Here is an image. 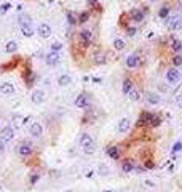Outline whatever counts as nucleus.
<instances>
[{"label":"nucleus","mask_w":182,"mask_h":192,"mask_svg":"<svg viewBox=\"0 0 182 192\" xmlns=\"http://www.w3.org/2000/svg\"><path fill=\"white\" fill-rule=\"evenodd\" d=\"M78 144H80V147L83 149V152L88 154V155H91V154L96 152V144H94V141L91 139V136H90L88 133H83L82 134L80 139H78Z\"/></svg>","instance_id":"obj_1"},{"label":"nucleus","mask_w":182,"mask_h":192,"mask_svg":"<svg viewBox=\"0 0 182 192\" xmlns=\"http://www.w3.org/2000/svg\"><path fill=\"white\" fill-rule=\"evenodd\" d=\"M180 80V72L176 69V67H171V69L166 72V82L169 85H177Z\"/></svg>","instance_id":"obj_2"},{"label":"nucleus","mask_w":182,"mask_h":192,"mask_svg":"<svg viewBox=\"0 0 182 192\" xmlns=\"http://www.w3.org/2000/svg\"><path fill=\"white\" fill-rule=\"evenodd\" d=\"M18 154L21 157H31L34 154V147L29 142H23V144H19V146H18Z\"/></svg>","instance_id":"obj_3"},{"label":"nucleus","mask_w":182,"mask_h":192,"mask_svg":"<svg viewBox=\"0 0 182 192\" xmlns=\"http://www.w3.org/2000/svg\"><path fill=\"white\" fill-rule=\"evenodd\" d=\"M128 15H129V18H131V21H134V23H142V21H144V16H146V11H144V10L133 8Z\"/></svg>","instance_id":"obj_4"},{"label":"nucleus","mask_w":182,"mask_h":192,"mask_svg":"<svg viewBox=\"0 0 182 192\" xmlns=\"http://www.w3.org/2000/svg\"><path fill=\"white\" fill-rule=\"evenodd\" d=\"M90 43H91V31L83 29V31H80V45L82 48H86L90 46Z\"/></svg>","instance_id":"obj_5"},{"label":"nucleus","mask_w":182,"mask_h":192,"mask_svg":"<svg viewBox=\"0 0 182 192\" xmlns=\"http://www.w3.org/2000/svg\"><path fill=\"white\" fill-rule=\"evenodd\" d=\"M29 133H31L32 138H40L43 134V127L38 122H34L31 127H29Z\"/></svg>","instance_id":"obj_6"},{"label":"nucleus","mask_w":182,"mask_h":192,"mask_svg":"<svg viewBox=\"0 0 182 192\" xmlns=\"http://www.w3.org/2000/svg\"><path fill=\"white\" fill-rule=\"evenodd\" d=\"M168 26L171 31H179V29H182V16H172L169 18V21H168Z\"/></svg>","instance_id":"obj_7"},{"label":"nucleus","mask_w":182,"mask_h":192,"mask_svg":"<svg viewBox=\"0 0 182 192\" xmlns=\"http://www.w3.org/2000/svg\"><path fill=\"white\" fill-rule=\"evenodd\" d=\"M152 112H147V111H144L141 115H139V119H138V127H147V125L150 123L152 120Z\"/></svg>","instance_id":"obj_8"},{"label":"nucleus","mask_w":182,"mask_h":192,"mask_svg":"<svg viewBox=\"0 0 182 192\" xmlns=\"http://www.w3.org/2000/svg\"><path fill=\"white\" fill-rule=\"evenodd\" d=\"M37 32H38V35H40L42 38H46V37H50V35H51V27H50V24L42 23V24H38Z\"/></svg>","instance_id":"obj_9"},{"label":"nucleus","mask_w":182,"mask_h":192,"mask_svg":"<svg viewBox=\"0 0 182 192\" xmlns=\"http://www.w3.org/2000/svg\"><path fill=\"white\" fill-rule=\"evenodd\" d=\"M31 101L34 104H42L45 101V91L43 90H34L31 94Z\"/></svg>","instance_id":"obj_10"},{"label":"nucleus","mask_w":182,"mask_h":192,"mask_svg":"<svg viewBox=\"0 0 182 192\" xmlns=\"http://www.w3.org/2000/svg\"><path fill=\"white\" fill-rule=\"evenodd\" d=\"M2 139L3 142H8V141H11V139H15V130H13V127H5V128H2Z\"/></svg>","instance_id":"obj_11"},{"label":"nucleus","mask_w":182,"mask_h":192,"mask_svg":"<svg viewBox=\"0 0 182 192\" xmlns=\"http://www.w3.org/2000/svg\"><path fill=\"white\" fill-rule=\"evenodd\" d=\"M75 106H77L78 109H86V107H88V94H86V93H82V94L77 96Z\"/></svg>","instance_id":"obj_12"},{"label":"nucleus","mask_w":182,"mask_h":192,"mask_svg":"<svg viewBox=\"0 0 182 192\" xmlns=\"http://www.w3.org/2000/svg\"><path fill=\"white\" fill-rule=\"evenodd\" d=\"M139 64H141V59L138 55H129L126 58V66L129 69H136V67H139Z\"/></svg>","instance_id":"obj_13"},{"label":"nucleus","mask_w":182,"mask_h":192,"mask_svg":"<svg viewBox=\"0 0 182 192\" xmlns=\"http://www.w3.org/2000/svg\"><path fill=\"white\" fill-rule=\"evenodd\" d=\"M105 154L113 159V160H118L120 159V147L118 146H107V149H105Z\"/></svg>","instance_id":"obj_14"},{"label":"nucleus","mask_w":182,"mask_h":192,"mask_svg":"<svg viewBox=\"0 0 182 192\" xmlns=\"http://www.w3.org/2000/svg\"><path fill=\"white\" fill-rule=\"evenodd\" d=\"M134 167H136V163H134V160H131V159H126V160L121 162V171H123V173H131V171H134Z\"/></svg>","instance_id":"obj_15"},{"label":"nucleus","mask_w":182,"mask_h":192,"mask_svg":"<svg viewBox=\"0 0 182 192\" xmlns=\"http://www.w3.org/2000/svg\"><path fill=\"white\" fill-rule=\"evenodd\" d=\"M45 63H46L48 66H56L57 63H59V55L54 53V51L48 53V55L45 56Z\"/></svg>","instance_id":"obj_16"},{"label":"nucleus","mask_w":182,"mask_h":192,"mask_svg":"<svg viewBox=\"0 0 182 192\" xmlns=\"http://www.w3.org/2000/svg\"><path fill=\"white\" fill-rule=\"evenodd\" d=\"M0 93L2 94H13L15 93V86L11 83H8V82H3V83H0Z\"/></svg>","instance_id":"obj_17"},{"label":"nucleus","mask_w":182,"mask_h":192,"mask_svg":"<svg viewBox=\"0 0 182 192\" xmlns=\"http://www.w3.org/2000/svg\"><path fill=\"white\" fill-rule=\"evenodd\" d=\"M129 128H131V120L129 119H121L118 122V131L120 133H126V131H129Z\"/></svg>","instance_id":"obj_18"},{"label":"nucleus","mask_w":182,"mask_h":192,"mask_svg":"<svg viewBox=\"0 0 182 192\" xmlns=\"http://www.w3.org/2000/svg\"><path fill=\"white\" fill-rule=\"evenodd\" d=\"M146 98H147V101H149L150 104H158V103L161 101V96H160L158 93H153V91H147V93H146Z\"/></svg>","instance_id":"obj_19"},{"label":"nucleus","mask_w":182,"mask_h":192,"mask_svg":"<svg viewBox=\"0 0 182 192\" xmlns=\"http://www.w3.org/2000/svg\"><path fill=\"white\" fill-rule=\"evenodd\" d=\"M24 80H26V85H27V86H31V85L34 83L35 75H34V72H32L31 69H27V71L24 72Z\"/></svg>","instance_id":"obj_20"},{"label":"nucleus","mask_w":182,"mask_h":192,"mask_svg":"<svg viewBox=\"0 0 182 192\" xmlns=\"http://www.w3.org/2000/svg\"><path fill=\"white\" fill-rule=\"evenodd\" d=\"M131 88H134V86H133V82H131L129 79H125L123 83H121V91H123L125 94H128V93L131 91Z\"/></svg>","instance_id":"obj_21"},{"label":"nucleus","mask_w":182,"mask_h":192,"mask_svg":"<svg viewBox=\"0 0 182 192\" xmlns=\"http://www.w3.org/2000/svg\"><path fill=\"white\" fill-rule=\"evenodd\" d=\"M72 83V79H70V75H61L59 79H57V85L59 86H67V85H70Z\"/></svg>","instance_id":"obj_22"},{"label":"nucleus","mask_w":182,"mask_h":192,"mask_svg":"<svg viewBox=\"0 0 182 192\" xmlns=\"http://www.w3.org/2000/svg\"><path fill=\"white\" fill-rule=\"evenodd\" d=\"M31 23H32V19H31V16L29 15H19V26H31Z\"/></svg>","instance_id":"obj_23"},{"label":"nucleus","mask_w":182,"mask_h":192,"mask_svg":"<svg viewBox=\"0 0 182 192\" xmlns=\"http://www.w3.org/2000/svg\"><path fill=\"white\" fill-rule=\"evenodd\" d=\"M161 122H163V120H161L160 115L153 114V115H152V120H150V123H149V125H150L152 128H157V127H160V125H161Z\"/></svg>","instance_id":"obj_24"},{"label":"nucleus","mask_w":182,"mask_h":192,"mask_svg":"<svg viewBox=\"0 0 182 192\" xmlns=\"http://www.w3.org/2000/svg\"><path fill=\"white\" fill-rule=\"evenodd\" d=\"M5 51H6V53H16V51H18V43L13 42V40L8 42V43L5 45Z\"/></svg>","instance_id":"obj_25"},{"label":"nucleus","mask_w":182,"mask_h":192,"mask_svg":"<svg viewBox=\"0 0 182 192\" xmlns=\"http://www.w3.org/2000/svg\"><path fill=\"white\" fill-rule=\"evenodd\" d=\"M98 173L101 176H107L109 173H110V168L105 165V163H99V167H98Z\"/></svg>","instance_id":"obj_26"},{"label":"nucleus","mask_w":182,"mask_h":192,"mask_svg":"<svg viewBox=\"0 0 182 192\" xmlns=\"http://www.w3.org/2000/svg\"><path fill=\"white\" fill-rule=\"evenodd\" d=\"M171 48H172V51H176V53L182 51V42L177 40V38H174V40L171 42Z\"/></svg>","instance_id":"obj_27"},{"label":"nucleus","mask_w":182,"mask_h":192,"mask_svg":"<svg viewBox=\"0 0 182 192\" xmlns=\"http://www.w3.org/2000/svg\"><path fill=\"white\" fill-rule=\"evenodd\" d=\"M18 63H19V59H18V58H15V59L10 63V64H5V66L0 67V72H5V71H8V69H13V67H16Z\"/></svg>","instance_id":"obj_28"},{"label":"nucleus","mask_w":182,"mask_h":192,"mask_svg":"<svg viewBox=\"0 0 182 192\" xmlns=\"http://www.w3.org/2000/svg\"><path fill=\"white\" fill-rule=\"evenodd\" d=\"M128 98H129L131 101H139V98H141V93H139L136 88H131V91L128 93Z\"/></svg>","instance_id":"obj_29"},{"label":"nucleus","mask_w":182,"mask_h":192,"mask_svg":"<svg viewBox=\"0 0 182 192\" xmlns=\"http://www.w3.org/2000/svg\"><path fill=\"white\" fill-rule=\"evenodd\" d=\"M125 46H126V43H125L123 38H115L113 40V48L115 50H123Z\"/></svg>","instance_id":"obj_30"},{"label":"nucleus","mask_w":182,"mask_h":192,"mask_svg":"<svg viewBox=\"0 0 182 192\" xmlns=\"http://www.w3.org/2000/svg\"><path fill=\"white\" fill-rule=\"evenodd\" d=\"M67 23H69L70 26H74V24H77V23H78V19H77L75 13H72V11H67Z\"/></svg>","instance_id":"obj_31"},{"label":"nucleus","mask_w":182,"mask_h":192,"mask_svg":"<svg viewBox=\"0 0 182 192\" xmlns=\"http://www.w3.org/2000/svg\"><path fill=\"white\" fill-rule=\"evenodd\" d=\"M21 32H23L24 37H32V34H34L31 26H21Z\"/></svg>","instance_id":"obj_32"},{"label":"nucleus","mask_w":182,"mask_h":192,"mask_svg":"<svg viewBox=\"0 0 182 192\" xmlns=\"http://www.w3.org/2000/svg\"><path fill=\"white\" fill-rule=\"evenodd\" d=\"M77 19H78V23H80V24L86 23V21L90 19V11H82V13L78 15V18H77Z\"/></svg>","instance_id":"obj_33"},{"label":"nucleus","mask_w":182,"mask_h":192,"mask_svg":"<svg viewBox=\"0 0 182 192\" xmlns=\"http://www.w3.org/2000/svg\"><path fill=\"white\" fill-rule=\"evenodd\" d=\"M172 66H174L176 69L182 66V55H176V56H172Z\"/></svg>","instance_id":"obj_34"},{"label":"nucleus","mask_w":182,"mask_h":192,"mask_svg":"<svg viewBox=\"0 0 182 192\" xmlns=\"http://www.w3.org/2000/svg\"><path fill=\"white\" fill-rule=\"evenodd\" d=\"M168 15H169V7H161L160 11H158V16L160 18H168Z\"/></svg>","instance_id":"obj_35"},{"label":"nucleus","mask_w":182,"mask_h":192,"mask_svg":"<svg viewBox=\"0 0 182 192\" xmlns=\"http://www.w3.org/2000/svg\"><path fill=\"white\" fill-rule=\"evenodd\" d=\"M94 63H96V64H104V63H105V56H104L102 53L94 55Z\"/></svg>","instance_id":"obj_36"},{"label":"nucleus","mask_w":182,"mask_h":192,"mask_svg":"<svg viewBox=\"0 0 182 192\" xmlns=\"http://www.w3.org/2000/svg\"><path fill=\"white\" fill-rule=\"evenodd\" d=\"M180 151H182V141H176L174 146H172V149H171V152L176 154V152H180Z\"/></svg>","instance_id":"obj_37"},{"label":"nucleus","mask_w":182,"mask_h":192,"mask_svg":"<svg viewBox=\"0 0 182 192\" xmlns=\"http://www.w3.org/2000/svg\"><path fill=\"white\" fill-rule=\"evenodd\" d=\"M144 168L146 170H153L155 168V163H153L150 159H146V162H144Z\"/></svg>","instance_id":"obj_38"},{"label":"nucleus","mask_w":182,"mask_h":192,"mask_svg":"<svg viewBox=\"0 0 182 192\" xmlns=\"http://www.w3.org/2000/svg\"><path fill=\"white\" fill-rule=\"evenodd\" d=\"M38 179H40V175H38V173H32V175L29 176V182H31L32 186L35 184V182H37Z\"/></svg>","instance_id":"obj_39"},{"label":"nucleus","mask_w":182,"mask_h":192,"mask_svg":"<svg viewBox=\"0 0 182 192\" xmlns=\"http://www.w3.org/2000/svg\"><path fill=\"white\" fill-rule=\"evenodd\" d=\"M59 50H62V43H61V42H54V43H51V51L57 53Z\"/></svg>","instance_id":"obj_40"},{"label":"nucleus","mask_w":182,"mask_h":192,"mask_svg":"<svg viewBox=\"0 0 182 192\" xmlns=\"http://www.w3.org/2000/svg\"><path fill=\"white\" fill-rule=\"evenodd\" d=\"M10 8H11V5H10V3H3L2 7H0V15H3V13H6L8 11V10Z\"/></svg>","instance_id":"obj_41"},{"label":"nucleus","mask_w":182,"mask_h":192,"mask_svg":"<svg viewBox=\"0 0 182 192\" xmlns=\"http://www.w3.org/2000/svg\"><path fill=\"white\" fill-rule=\"evenodd\" d=\"M136 32H138V29H136V27H126V34H128L129 37L136 35Z\"/></svg>","instance_id":"obj_42"},{"label":"nucleus","mask_w":182,"mask_h":192,"mask_svg":"<svg viewBox=\"0 0 182 192\" xmlns=\"http://www.w3.org/2000/svg\"><path fill=\"white\" fill-rule=\"evenodd\" d=\"M144 186H146V187H150V189H153L157 184H155L153 181H150V179H146V181H144Z\"/></svg>","instance_id":"obj_43"},{"label":"nucleus","mask_w":182,"mask_h":192,"mask_svg":"<svg viewBox=\"0 0 182 192\" xmlns=\"http://www.w3.org/2000/svg\"><path fill=\"white\" fill-rule=\"evenodd\" d=\"M176 104H177V107L182 109V94H177L176 96Z\"/></svg>","instance_id":"obj_44"},{"label":"nucleus","mask_w":182,"mask_h":192,"mask_svg":"<svg viewBox=\"0 0 182 192\" xmlns=\"http://www.w3.org/2000/svg\"><path fill=\"white\" fill-rule=\"evenodd\" d=\"M86 3H88L90 7H94L96 3H98V0H86Z\"/></svg>","instance_id":"obj_45"},{"label":"nucleus","mask_w":182,"mask_h":192,"mask_svg":"<svg viewBox=\"0 0 182 192\" xmlns=\"http://www.w3.org/2000/svg\"><path fill=\"white\" fill-rule=\"evenodd\" d=\"M3 149H5V142L0 139V152H3Z\"/></svg>","instance_id":"obj_46"},{"label":"nucleus","mask_w":182,"mask_h":192,"mask_svg":"<svg viewBox=\"0 0 182 192\" xmlns=\"http://www.w3.org/2000/svg\"><path fill=\"white\" fill-rule=\"evenodd\" d=\"M158 90L160 91H166V86L165 85H158Z\"/></svg>","instance_id":"obj_47"},{"label":"nucleus","mask_w":182,"mask_h":192,"mask_svg":"<svg viewBox=\"0 0 182 192\" xmlns=\"http://www.w3.org/2000/svg\"><path fill=\"white\" fill-rule=\"evenodd\" d=\"M104 192H112V190H104Z\"/></svg>","instance_id":"obj_48"}]
</instances>
